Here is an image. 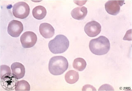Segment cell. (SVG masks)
Segmentation results:
<instances>
[{
    "instance_id": "obj_12",
    "label": "cell",
    "mask_w": 132,
    "mask_h": 91,
    "mask_svg": "<svg viewBox=\"0 0 132 91\" xmlns=\"http://www.w3.org/2000/svg\"><path fill=\"white\" fill-rule=\"evenodd\" d=\"M12 73L16 76L18 79L22 78L25 74V68L24 65L19 62L12 63L11 66Z\"/></svg>"
},
{
    "instance_id": "obj_15",
    "label": "cell",
    "mask_w": 132,
    "mask_h": 91,
    "mask_svg": "<svg viewBox=\"0 0 132 91\" xmlns=\"http://www.w3.org/2000/svg\"><path fill=\"white\" fill-rule=\"evenodd\" d=\"M86 65V60L81 58H76L74 59L73 63V66L74 69L78 71H82L84 70Z\"/></svg>"
},
{
    "instance_id": "obj_14",
    "label": "cell",
    "mask_w": 132,
    "mask_h": 91,
    "mask_svg": "<svg viewBox=\"0 0 132 91\" xmlns=\"http://www.w3.org/2000/svg\"><path fill=\"white\" fill-rule=\"evenodd\" d=\"M78 79H79L78 72L75 70H69L65 74V81L69 84H74L77 82Z\"/></svg>"
},
{
    "instance_id": "obj_1",
    "label": "cell",
    "mask_w": 132,
    "mask_h": 91,
    "mask_svg": "<svg viewBox=\"0 0 132 91\" xmlns=\"http://www.w3.org/2000/svg\"><path fill=\"white\" fill-rule=\"evenodd\" d=\"M90 51L93 54L102 56L107 54L110 49L109 40L103 36L90 41L89 44Z\"/></svg>"
},
{
    "instance_id": "obj_2",
    "label": "cell",
    "mask_w": 132,
    "mask_h": 91,
    "mask_svg": "<svg viewBox=\"0 0 132 91\" xmlns=\"http://www.w3.org/2000/svg\"><path fill=\"white\" fill-rule=\"evenodd\" d=\"M68 67V60L62 56H54L50 59L49 63V71L54 75H60L64 73Z\"/></svg>"
},
{
    "instance_id": "obj_16",
    "label": "cell",
    "mask_w": 132,
    "mask_h": 91,
    "mask_svg": "<svg viewBox=\"0 0 132 91\" xmlns=\"http://www.w3.org/2000/svg\"><path fill=\"white\" fill-rule=\"evenodd\" d=\"M15 90V91H29L30 90V85L28 82L24 80L20 81H19Z\"/></svg>"
},
{
    "instance_id": "obj_4",
    "label": "cell",
    "mask_w": 132,
    "mask_h": 91,
    "mask_svg": "<svg viewBox=\"0 0 132 91\" xmlns=\"http://www.w3.org/2000/svg\"><path fill=\"white\" fill-rule=\"evenodd\" d=\"M12 13L15 18L24 19L29 16L30 7L25 2H18L13 6Z\"/></svg>"
},
{
    "instance_id": "obj_8",
    "label": "cell",
    "mask_w": 132,
    "mask_h": 91,
    "mask_svg": "<svg viewBox=\"0 0 132 91\" xmlns=\"http://www.w3.org/2000/svg\"><path fill=\"white\" fill-rule=\"evenodd\" d=\"M124 1H109L105 4V10L108 13L117 16L119 13L121 6L124 4Z\"/></svg>"
},
{
    "instance_id": "obj_5",
    "label": "cell",
    "mask_w": 132,
    "mask_h": 91,
    "mask_svg": "<svg viewBox=\"0 0 132 91\" xmlns=\"http://www.w3.org/2000/svg\"><path fill=\"white\" fill-rule=\"evenodd\" d=\"M18 82V78L11 72L5 74L1 77V85L7 91H12L15 89Z\"/></svg>"
},
{
    "instance_id": "obj_3",
    "label": "cell",
    "mask_w": 132,
    "mask_h": 91,
    "mask_svg": "<svg viewBox=\"0 0 132 91\" xmlns=\"http://www.w3.org/2000/svg\"><path fill=\"white\" fill-rule=\"evenodd\" d=\"M69 46V41L67 37L62 34L57 35L48 43L49 49L54 54H62L65 52Z\"/></svg>"
},
{
    "instance_id": "obj_11",
    "label": "cell",
    "mask_w": 132,
    "mask_h": 91,
    "mask_svg": "<svg viewBox=\"0 0 132 91\" xmlns=\"http://www.w3.org/2000/svg\"><path fill=\"white\" fill-rule=\"evenodd\" d=\"M88 13L87 8L85 6L78 7L71 11V16L75 20H84Z\"/></svg>"
},
{
    "instance_id": "obj_9",
    "label": "cell",
    "mask_w": 132,
    "mask_h": 91,
    "mask_svg": "<svg viewBox=\"0 0 132 91\" xmlns=\"http://www.w3.org/2000/svg\"><path fill=\"white\" fill-rule=\"evenodd\" d=\"M84 31L88 36L95 37L101 32V25L95 21H92L86 24L84 27Z\"/></svg>"
},
{
    "instance_id": "obj_7",
    "label": "cell",
    "mask_w": 132,
    "mask_h": 91,
    "mask_svg": "<svg viewBox=\"0 0 132 91\" xmlns=\"http://www.w3.org/2000/svg\"><path fill=\"white\" fill-rule=\"evenodd\" d=\"M24 30V27L20 21L13 20L10 21L7 27L8 34L13 37H18Z\"/></svg>"
},
{
    "instance_id": "obj_19",
    "label": "cell",
    "mask_w": 132,
    "mask_h": 91,
    "mask_svg": "<svg viewBox=\"0 0 132 91\" xmlns=\"http://www.w3.org/2000/svg\"><path fill=\"white\" fill-rule=\"evenodd\" d=\"M82 91H96V89L94 87L91 85H85L82 88Z\"/></svg>"
},
{
    "instance_id": "obj_6",
    "label": "cell",
    "mask_w": 132,
    "mask_h": 91,
    "mask_svg": "<svg viewBox=\"0 0 132 91\" xmlns=\"http://www.w3.org/2000/svg\"><path fill=\"white\" fill-rule=\"evenodd\" d=\"M37 41V36L34 32L27 31L22 34L20 41L24 48H30L35 45Z\"/></svg>"
},
{
    "instance_id": "obj_17",
    "label": "cell",
    "mask_w": 132,
    "mask_h": 91,
    "mask_svg": "<svg viewBox=\"0 0 132 91\" xmlns=\"http://www.w3.org/2000/svg\"><path fill=\"white\" fill-rule=\"evenodd\" d=\"M99 91H114L113 87H111L110 85L108 84H104L100 87L99 88Z\"/></svg>"
},
{
    "instance_id": "obj_13",
    "label": "cell",
    "mask_w": 132,
    "mask_h": 91,
    "mask_svg": "<svg viewBox=\"0 0 132 91\" xmlns=\"http://www.w3.org/2000/svg\"><path fill=\"white\" fill-rule=\"evenodd\" d=\"M46 9L41 5L36 6L32 10L33 17L37 20H42L46 16Z\"/></svg>"
},
{
    "instance_id": "obj_18",
    "label": "cell",
    "mask_w": 132,
    "mask_h": 91,
    "mask_svg": "<svg viewBox=\"0 0 132 91\" xmlns=\"http://www.w3.org/2000/svg\"><path fill=\"white\" fill-rule=\"evenodd\" d=\"M2 66L3 67V68H2L1 66V78L5 74L11 72L9 67L6 66L5 65H3Z\"/></svg>"
},
{
    "instance_id": "obj_10",
    "label": "cell",
    "mask_w": 132,
    "mask_h": 91,
    "mask_svg": "<svg viewBox=\"0 0 132 91\" xmlns=\"http://www.w3.org/2000/svg\"><path fill=\"white\" fill-rule=\"evenodd\" d=\"M39 32L44 38L49 39L52 38L55 34V29L51 24L43 23L39 27Z\"/></svg>"
}]
</instances>
